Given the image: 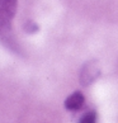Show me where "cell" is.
<instances>
[{"instance_id":"6da1fadb","label":"cell","mask_w":118,"mask_h":123,"mask_svg":"<svg viewBox=\"0 0 118 123\" xmlns=\"http://www.w3.org/2000/svg\"><path fill=\"white\" fill-rule=\"evenodd\" d=\"M17 0H0V24H8L15 14Z\"/></svg>"},{"instance_id":"7a4b0ae2","label":"cell","mask_w":118,"mask_h":123,"mask_svg":"<svg viewBox=\"0 0 118 123\" xmlns=\"http://www.w3.org/2000/svg\"><path fill=\"white\" fill-rule=\"evenodd\" d=\"M85 98L83 93L80 92H75L71 95L67 97V99L65 100V108L69 111H79V109L84 105Z\"/></svg>"},{"instance_id":"277c9868","label":"cell","mask_w":118,"mask_h":123,"mask_svg":"<svg viewBox=\"0 0 118 123\" xmlns=\"http://www.w3.org/2000/svg\"><path fill=\"white\" fill-rule=\"evenodd\" d=\"M79 123H97V113L93 112V111L87 112L80 118Z\"/></svg>"},{"instance_id":"3957f363","label":"cell","mask_w":118,"mask_h":123,"mask_svg":"<svg viewBox=\"0 0 118 123\" xmlns=\"http://www.w3.org/2000/svg\"><path fill=\"white\" fill-rule=\"evenodd\" d=\"M95 77H97V75H95V69L94 67H84V72L83 75H81V84L84 85H88L90 84L93 80H95Z\"/></svg>"}]
</instances>
